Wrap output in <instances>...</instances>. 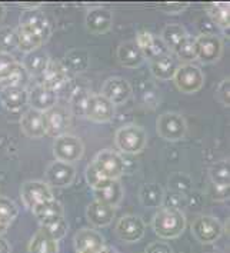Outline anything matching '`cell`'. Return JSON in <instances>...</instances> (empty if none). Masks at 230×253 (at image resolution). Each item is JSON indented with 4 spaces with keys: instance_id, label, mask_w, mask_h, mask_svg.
<instances>
[{
    "instance_id": "obj_1",
    "label": "cell",
    "mask_w": 230,
    "mask_h": 253,
    "mask_svg": "<svg viewBox=\"0 0 230 253\" xmlns=\"http://www.w3.org/2000/svg\"><path fill=\"white\" fill-rule=\"evenodd\" d=\"M186 216L182 211L173 208H160L153 216L152 227L162 239H176L186 229Z\"/></svg>"
},
{
    "instance_id": "obj_2",
    "label": "cell",
    "mask_w": 230,
    "mask_h": 253,
    "mask_svg": "<svg viewBox=\"0 0 230 253\" xmlns=\"http://www.w3.org/2000/svg\"><path fill=\"white\" fill-rule=\"evenodd\" d=\"M115 145L126 155H136L148 146V133L137 125H124L115 133Z\"/></svg>"
},
{
    "instance_id": "obj_3",
    "label": "cell",
    "mask_w": 230,
    "mask_h": 253,
    "mask_svg": "<svg viewBox=\"0 0 230 253\" xmlns=\"http://www.w3.org/2000/svg\"><path fill=\"white\" fill-rule=\"evenodd\" d=\"M172 80L182 93L193 94L203 87L204 73L200 67L193 63H182L176 69Z\"/></svg>"
},
{
    "instance_id": "obj_4",
    "label": "cell",
    "mask_w": 230,
    "mask_h": 253,
    "mask_svg": "<svg viewBox=\"0 0 230 253\" xmlns=\"http://www.w3.org/2000/svg\"><path fill=\"white\" fill-rule=\"evenodd\" d=\"M156 132L167 142H179L188 133V123L180 113L166 112L156 120Z\"/></svg>"
},
{
    "instance_id": "obj_5",
    "label": "cell",
    "mask_w": 230,
    "mask_h": 253,
    "mask_svg": "<svg viewBox=\"0 0 230 253\" xmlns=\"http://www.w3.org/2000/svg\"><path fill=\"white\" fill-rule=\"evenodd\" d=\"M52 149H53L56 160L70 163V165H73L75 162H79L84 155V145L81 139L70 133L54 137Z\"/></svg>"
},
{
    "instance_id": "obj_6",
    "label": "cell",
    "mask_w": 230,
    "mask_h": 253,
    "mask_svg": "<svg viewBox=\"0 0 230 253\" xmlns=\"http://www.w3.org/2000/svg\"><path fill=\"white\" fill-rule=\"evenodd\" d=\"M92 163L99 170V173L110 180H119L126 170V165L122 156L110 149L100 150L95 156V159L92 160Z\"/></svg>"
},
{
    "instance_id": "obj_7",
    "label": "cell",
    "mask_w": 230,
    "mask_h": 253,
    "mask_svg": "<svg viewBox=\"0 0 230 253\" xmlns=\"http://www.w3.org/2000/svg\"><path fill=\"white\" fill-rule=\"evenodd\" d=\"M223 233V226L215 216L202 214L192 223V235L202 245H213L220 239Z\"/></svg>"
},
{
    "instance_id": "obj_8",
    "label": "cell",
    "mask_w": 230,
    "mask_h": 253,
    "mask_svg": "<svg viewBox=\"0 0 230 253\" xmlns=\"http://www.w3.org/2000/svg\"><path fill=\"white\" fill-rule=\"evenodd\" d=\"M22 9L23 10L19 17V25L38 32L46 40L49 39L50 25L40 4H22Z\"/></svg>"
},
{
    "instance_id": "obj_9",
    "label": "cell",
    "mask_w": 230,
    "mask_h": 253,
    "mask_svg": "<svg viewBox=\"0 0 230 253\" xmlns=\"http://www.w3.org/2000/svg\"><path fill=\"white\" fill-rule=\"evenodd\" d=\"M43 115H44L46 134L52 137H57V136L68 133V129L72 123V113L69 107L56 105L47 112H44Z\"/></svg>"
},
{
    "instance_id": "obj_10",
    "label": "cell",
    "mask_w": 230,
    "mask_h": 253,
    "mask_svg": "<svg viewBox=\"0 0 230 253\" xmlns=\"http://www.w3.org/2000/svg\"><path fill=\"white\" fill-rule=\"evenodd\" d=\"M44 177L50 187H69L76 179V169L70 163L54 160L47 165Z\"/></svg>"
},
{
    "instance_id": "obj_11",
    "label": "cell",
    "mask_w": 230,
    "mask_h": 253,
    "mask_svg": "<svg viewBox=\"0 0 230 253\" xmlns=\"http://www.w3.org/2000/svg\"><path fill=\"white\" fill-rule=\"evenodd\" d=\"M197 43V60L204 65L215 63L220 60L223 53V42L222 39L212 33H202L196 36Z\"/></svg>"
},
{
    "instance_id": "obj_12",
    "label": "cell",
    "mask_w": 230,
    "mask_h": 253,
    "mask_svg": "<svg viewBox=\"0 0 230 253\" xmlns=\"http://www.w3.org/2000/svg\"><path fill=\"white\" fill-rule=\"evenodd\" d=\"M22 202L29 211H32L39 203L54 198L52 187L43 180H27L20 187Z\"/></svg>"
},
{
    "instance_id": "obj_13",
    "label": "cell",
    "mask_w": 230,
    "mask_h": 253,
    "mask_svg": "<svg viewBox=\"0 0 230 253\" xmlns=\"http://www.w3.org/2000/svg\"><path fill=\"white\" fill-rule=\"evenodd\" d=\"M115 230L120 240L126 243H136L145 236L146 225L142 217L136 214H126L117 220Z\"/></svg>"
},
{
    "instance_id": "obj_14",
    "label": "cell",
    "mask_w": 230,
    "mask_h": 253,
    "mask_svg": "<svg viewBox=\"0 0 230 253\" xmlns=\"http://www.w3.org/2000/svg\"><path fill=\"white\" fill-rule=\"evenodd\" d=\"M135 42L137 47L140 49V52L145 56V59H149V62L157 59V57H162L164 54L172 53L169 50V47L163 43L160 36L148 32V30H140L136 35Z\"/></svg>"
},
{
    "instance_id": "obj_15",
    "label": "cell",
    "mask_w": 230,
    "mask_h": 253,
    "mask_svg": "<svg viewBox=\"0 0 230 253\" xmlns=\"http://www.w3.org/2000/svg\"><path fill=\"white\" fill-rule=\"evenodd\" d=\"M115 105L100 93H92L89 97L84 118L96 123H108L115 118Z\"/></svg>"
},
{
    "instance_id": "obj_16",
    "label": "cell",
    "mask_w": 230,
    "mask_h": 253,
    "mask_svg": "<svg viewBox=\"0 0 230 253\" xmlns=\"http://www.w3.org/2000/svg\"><path fill=\"white\" fill-rule=\"evenodd\" d=\"M100 94L103 97H106L109 102L113 103L115 106L123 105L132 96V86L126 79L119 78V76H113V78H109L103 83Z\"/></svg>"
},
{
    "instance_id": "obj_17",
    "label": "cell",
    "mask_w": 230,
    "mask_h": 253,
    "mask_svg": "<svg viewBox=\"0 0 230 253\" xmlns=\"http://www.w3.org/2000/svg\"><path fill=\"white\" fill-rule=\"evenodd\" d=\"M86 29L93 35H103L112 29L113 13L105 6H93L87 10L84 17Z\"/></svg>"
},
{
    "instance_id": "obj_18",
    "label": "cell",
    "mask_w": 230,
    "mask_h": 253,
    "mask_svg": "<svg viewBox=\"0 0 230 253\" xmlns=\"http://www.w3.org/2000/svg\"><path fill=\"white\" fill-rule=\"evenodd\" d=\"M39 79H40L39 82L40 84L57 93V90H60L68 83L69 72L63 65V62L50 59L46 70L43 72V75Z\"/></svg>"
},
{
    "instance_id": "obj_19",
    "label": "cell",
    "mask_w": 230,
    "mask_h": 253,
    "mask_svg": "<svg viewBox=\"0 0 230 253\" xmlns=\"http://www.w3.org/2000/svg\"><path fill=\"white\" fill-rule=\"evenodd\" d=\"M27 105H30V109L38 112H47L49 109L57 105V93L44 87L40 83H36L27 90Z\"/></svg>"
},
{
    "instance_id": "obj_20",
    "label": "cell",
    "mask_w": 230,
    "mask_h": 253,
    "mask_svg": "<svg viewBox=\"0 0 230 253\" xmlns=\"http://www.w3.org/2000/svg\"><path fill=\"white\" fill-rule=\"evenodd\" d=\"M75 249L76 253L81 252H96L105 246L103 236L90 227H83L76 235H75Z\"/></svg>"
},
{
    "instance_id": "obj_21",
    "label": "cell",
    "mask_w": 230,
    "mask_h": 253,
    "mask_svg": "<svg viewBox=\"0 0 230 253\" xmlns=\"http://www.w3.org/2000/svg\"><path fill=\"white\" fill-rule=\"evenodd\" d=\"M115 216H116V208L108 206L97 200H93L86 208V217L89 223L95 227L109 226L113 222Z\"/></svg>"
},
{
    "instance_id": "obj_22",
    "label": "cell",
    "mask_w": 230,
    "mask_h": 253,
    "mask_svg": "<svg viewBox=\"0 0 230 253\" xmlns=\"http://www.w3.org/2000/svg\"><path fill=\"white\" fill-rule=\"evenodd\" d=\"M20 127L27 137L39 139L46 134V126H44V115L41 112L27 109L20 118Z\"/></svg>"
},
{
    "instance_id": "obj_23",
    "label": "cell",
    "mask_w": 230,
    "mask_h": 253,
    "mask_svg": "<svg viewBox=\"0 0 230 253\" xmlns=\"http://www.w3.org/2000/svg\"><path fill=\"white\" fill-rule=\"evenodd\" d=\"M27 89L19 86H4L0 90V102L9 112H19L27 105Z\"/></svg>"
},
{
    "instance_id": "obj_24",
    "label": "cell",
    "mask_w": 230,
    "mask_h": 253,
    "mask_svg": "<svg viewBox=\"0 0 230 253\" xmlns=\"http://www.w3.org/2000/svg\"><path fill=\"white\" fill-rule=\"evenodd\" d=\"M117 59L120 65L127 69H136L145 63V56L137 47L135 40H126L122 42L117 47Z\"/></svg>"
},
{
    "instance_id": "obj_25",
    "label": "cell",
    "mask_w": 230,
    "mask_h": 253,
    "mask_svg": "<svg viewBox=\"0 0 230 253\" xmlns=\"http://www.w3.org/2000/svg\"><path fill=\"white\" fill-rule=\"evenodd\" d=\"M93 195H95V200L97 202L105 203L112 208H116L123 200L124 189H123L120 180H109L105 186L93 190Z\"/></svg>"
},
{
    "instance_id": "obj_26",
    "label": "cell",
    "mask_w": 230,
    "mask_h": 253,
    "mask_svg": "<svg viewBox=\"0 0 230 253\" xmlns=\"http://www.w3.org/2000/svg\"><path fill=\"white\" fill-rule=\"evenodd\" d=\"M150 72L152 75L159 80H170L173 79V75L179 67L177 57L173 53L164 54L162 57H157L154 60H150Z\"/></svg>"
},
{
    "instance_id": "obj_27",
    "label": "cell",
    "mask_w": 230,
    "mask_h": 253,
    "mask_svg": "<svg viewBox=\"0 0 230 253\" xmlns=\"http://www.w3.org/2000/svg\"><path fill=\"white\" fill-rule=\"evenodd\" d=\"M49 62H50V56L43 47H40V49H36V50L27 53L22 62V66L25 67V70L29 73L30 78L32 76L40 78L49 65Z\"/></svg>"
},
{
    "instance_id": "obj_28",
    "label": "cell",
    "mask_w": 230,
    "mask_h": 253,
    "mask_svg": "<svg viewBox=\"0 0 230 253\" xmlns=\"http://www.w3.org/2000/svg\"><path fill=\"white\" fill-rule=\"evenodd\" d=\"M16 33H17V49L26 54L36 49H40L46 42V39L40 36L38 32L26 26L19 25V27L16 29Z\"/></svg>"
},
{
    "instance_id": "obj_29",
    "label": "cell",
    "mask_w": 230,
    "mask_h": 253,
    "mask_svg": "<svg viewBox=\"0 0 230 253\" xmlns=\"http://www.w3.org/2000/svg\"><path fill=\"white\" fill-rule=\"evenodd\" d=\"M32 213L38 219V222L40 225H43V223L52 220L54 217L63 216L65 209H63V206H62V203L59 200H56V198H52V199L44 200V202L39 203L38 206H35L32 209Z\"/></svg>"
},
{
    "instance_id": "obj_30",
    "label": "cell",
    "mask_w": 230,
    "mask_h": 253,
    "mask_svg": "<svg viewBox=\"0 0 230 253\" xmlns=\"http://www.w3.org/2000/svg\"><path fill=\"white\" fill-rule=\"evenodd\" d=\"M29 253H59V242L54 240L47 232L39 229L29 242Z\"/></svg>"
},
{
    "instance_id": "obj_31",
    "label": "cell",
    "mask_w": 230,
    "mask_h": 253,
    "mask_svg": "<svg viewBox=\"0 0 230 253\" xmlns=\"http://www.w3.org/2000/svg\"><path fill=\"white\" fill-rule=\"evenodd\" d=\"M139 199L145 208L159 209L164 202V192L157 183H146L139 190Z\"/></svg>"
},
{
    "instance_id": "obj_32",
    "label": "cell",
    "mask_w": 230,
    "mask_h": 253,
    "mask_svg": "<svg viewBox=\"0 0 230 253\" xmlns=\"http://www.w3.org/2000/svg\"><path fill=\"white\" fill-rule=\"evenodd\" d=\"M230 169H229V159H223L220 162L215 163L210 170L209 176L212 180V185L216 187L217 190L222 192H229V183H230Z\"/></svg>"
},
{
    "instance_id": "obj_33",
    "label": "cell",
    "mask_w": 230,
    "mask_h": 253,
    "mask_svg": "<svg viewBox=\"0 0 230 253\" xmlns=\"http://www.w3.org/2000/svg\"><path fill=\"white\" fill-rule=\"evenodd\" d=\"M172 53L175 54L177 59H180V60H183L186 63H190L193 60H197V43H196V38L188 33L175 46Z\"/></svg>"
},
{
    "instance_id": "obj_34",
    "label": "cell",
    "mask_w": 230,
    "mask_h": 253,
    "mask_svg": "<svg viewBox=\"0 0 230 253\" xmlns=\"http://www.w3.org/2000/svg\"><path fill=\"white\" fill-rule=\"evenodd\" d=\"M206 12L210 19L223 32H229L230 26V4L228 3H210L206 6Z\"/></svg>"
},
{
    "instance_id": "obj_35",
    "label": "cell",
    "mask_w": 230,
    "mask_h": 253,
    "mask_svg": "<svg viewBox=\"0 0 230 253\" xmlns=\"http://www.w3.org/2000/svg\"><path fill=\"white\" fill-rule=\"evenodd\" d=\"M90 92L84 87H77L76 90H73L69 99V110L72 113V116H77V118H84L86 113V106L90 97Z\"/></svg>"
},
{
    "instance_id": "obj_36",
    "label": "cell",
    "mask_w": 230,
    "mask_h": 253,
    "mask_svg": "<svg viewBox=\"0 0 230 253\" xmlns=\"http://www.w3.org/2000/svg\"><path fill=\"white\" fill-rule=\"evenodd\" d=\"M186 35H188V32H186V29L182 26V25H179V23H170V25H166V26L163 27L160 39L169 47V50L172 52L175 49V46Z\"/></svg>"
},
{
    "instance_id": "obj_37",
    "label": "cell",
    "mask_w": 230,
    "mask_h": 253,
    "mask_svg": "<svg viewBox=\"0 0 230 253\" xmlns=\"http://www.w3.org/2000/svg\"><path fill=\"white\" fill-rule=\"evenodd\" d=\"M40 227L44 232H47L54 240L59 242V240H62L66 236L69 230V223L66 217H65V214H63V216L54 217L52 220L43 223V225H40Z\"/></svg>"
},
{
    "instance_id": "obj_38",
    "label": "cell",
    "mask_w": 230,
    "mask_h": 253,
    "mask_svg": "<svg viewBox=\"0 0 230 253\" xmlns=\"http://www.w3.org/2000/svg\"><path fill=\"white\" fill-rule=\"evenodd\" d=\"M30 82V76L25 70V67L22 66V63L19 62L16 67L12 70V73L6 78V79L0 80V84L4 87V86H19V87H25L27 89L26 86Z\"/></svg>"
},
{
    "instance_id": "obj_39",
    "label": "cell",
    "mask_w": 230,
    "mask_h": 253,
    "mask_svg": "<svg viewBox=\"0 0 230 253\" xmlns=\"http://www.w3.org/2000/svg\"><path fill=\"white\" fill-rule=\"evenodd\" d=\"M65 67L73 72H83L89 66V56L83 50H72L65 57Z\"/></svg>"
},
{
    "instance_id": "obj_40",
    "label": "cell",
    "mask_w": 230,
    "mask_h": 253,
    "mask_svg": "<svg viewBox=\"0 0 230 253\" xmlns=\"http://www.w3.org/2000/svg\"><path fill=\"white\" fill-rule=\"evenodd\" d=\"M14 49H17L16 29L9 26L0 27V53H10Z\"/></svg>"
},
{
    "instance_id": "obj_41",
    "label": "cell",
    "mask_w": 230,
    "mask_h": 253,
    "mask_svg": "<svg viewBox=\"0 0 230 253\" xmlns=\"http://www.w3.org/2000/svg\"><path fill=\"white\" fill-rule=\"evenodd\" d=\"M17 214H19V208L13 200L0 196V219L12 225Z\"/></svg>"
},
{
    "instance_id": "obj_42",
    "label": "cell",
    "mask_w": 230,
    "mask_h": 253,
    "mask_svg": "<svg viewBox=\"0 0 230 253\" xmlns=\"http://www.w3.org/2000/svg\"><path fill=\"white\" fill-rule=\"evenodd\" d=\"M84 177H86V182L87 185L92 187V190H96V189H100L102 186H105L108 183L110 179H106L103 177L102 174L99 173V170L93 166V163L90 162L84 170Z\"/></svg>"
},
{
    "instance_id": "obj_43",
    "label": "cell",
    "mask_w": 230,
    "mask_h": 253,
    "mask_svg": "<svg viewBox=\"0 0 230 253\" xmlns=\"http://www.w3.org/2000/svg\"><path fill=\"white\" fill-rule=\"evenodd\" d=\"M19 62L14 59L13 54L10 53H0V80L6 79L12 70H13L16 65Z\"/></svg>"
},
{
    "instance_id": "obj_44",
    "label": "cell",
    "mask_w": 230,
    "mask_h": 253,
    "mask_svg": "<svg viewBox=\"0 0 230 253\" xmlns=\"http://www.w3.org/2000/svg\"><path fill=\"white\" fill-rule=\"evenodd\" d=\"M216 99L220 102V105L229 107L230 105V79L225 78L219 83L216 89Z\"/></svg>"
},
{
    "instance_id": "obj_45",
    "label": "cell",
    "mask_w": 230,
    "mask_h": 253,
    "mask_svg": "<svg viewBox=\"0 0 230 253\" xmlns=\"http://www.w3.org/2000/svg\"><path fill=\"white\" fill-rule=\"evenodd\" d=\"M157 7L166 14H180L189 7V3H162Z\"/></svg>"
},
{
    "instance_id": "obj_46",
    "label": "cell",
    "mask_w": 230,
    "mask_h": 253,
    "mask_svg": "<svg viewBox=\"0 0 230 253\" xmlns=\"http://www.w3.org/2000/svg\"><path fill=\"white\" fill-rule=\"evenodd\" d=\"M146 253H173V249L166 242H153L146 248Z\"/></svg>"
},
{
    "instance_id": "obj_47",
    "label": "cell",
    "mask_w": 230,
    "mask_h": 253,
    "mask_svg": "<svg viewBox=\"0 0 230 253\" xmlns=\"http://www.w3.org/2000/svg\"><path fill=\"white\" fill-rule=\"evenodd\" d=\"M12 252V246L4 238L0 236V253H10Z\"/></svg>"
},
{
    "instance_id": "obj_48",
    "label": "cell",
    "mask_w": 230,
    "mask_h": 253,
    "mask_svg": "<svg viewBox=\"0 0 230 253\" xmlns=\"http://www.w3.org/2000/svg\"><path fill=\"white\" fill-rule=\"evenodd\" d=\"M81 253H117L115 249H112V248H109V246H103L102 249H99V251H96V252H81Z\"/></svg>"
},
{
    "instance_id": "obj_49",
    "label": "cell",
    "mask_w": 230,
    "mask_h": 253,
    "mask_svg": "<svg viewBox=\"0 0 230 253\" xmlns=\"http://www.w3.org/2000/svg\"><path fill=\"white\" fill-rule=\"evenodd\" d=\"M9 227H10V223H7V222H4V220L0 219V236H1L3 233H6Z\"/></svg>"
},
{
    "instance_id": "obj_50",
    "label": "cell",
    "mask_w": 230,
    "mask_h": 253,
    "mask_svg": "<svg viewBox=\"0 0 230 253\" xmlns=\"http://www.w3.org/2000/svg\"><path fill=\"white\" fill-rule=\"evenodd\" d=\"M4 17H6V7L0 3V25H1V22L4 20Z\"/></svg>"
}]
</instances>
